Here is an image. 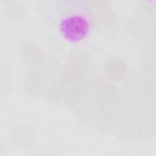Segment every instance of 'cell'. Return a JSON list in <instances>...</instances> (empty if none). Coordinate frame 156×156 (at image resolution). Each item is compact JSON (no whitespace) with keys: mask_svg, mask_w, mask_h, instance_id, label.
<instances>
[{"mask_svg":"<svg viewBox=\"0 0 156 156\" xmlns=\"http://www.w3.org/2000/svg\"><path fill=\"white\" fill-rule=\"evenodd\" d=\"M69 2L68 9L63 10L60 15L58 32L65 41L77 43L85 39L91 30V20L88 10H85L76 1Z\"/></svg>","mask_w":156,"mask_h":156,"instance_id":"1","label":"cell"}]
</instances>
